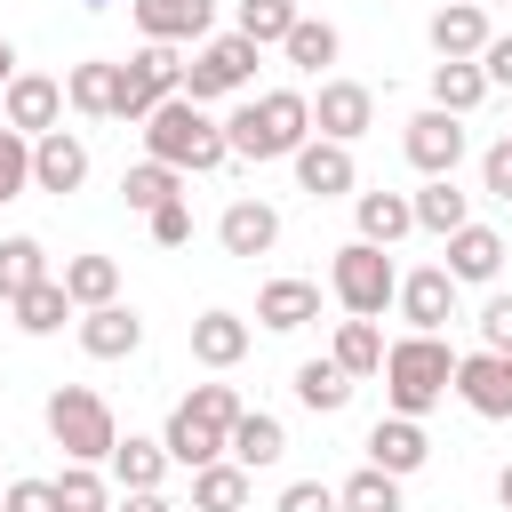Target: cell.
Segmentation results:
<instances>
[{"label":"cell","instance_id":"obj_1","mask_svg":"<svg viewBox=\"0 0 512 512\" xmlns=\"http://www.w3.org/2000/svg\"><path fill=\"white\" fill-rule=\"evenodd\" d=\"M232 160H296L312 144V96L304 88H264L224 120Z\"/></svg>","mask_w":512,"mask_h":512},{"label":"cell","instance_id":"obj_2","mask_svg":"<svg viewBox=\"0 0 512 512\" xmlns=\"http://www.w3.org/2000/svg\"><path fill=\"white\" fill-rule=\"evenodd\" d=\"M144 160H160V168H176V176H208V168L232 160V144H224V120H216L208 104L168 96V104L144 120Z\"/></svg>","mask_w":512,"mask_h":512},{"label":"cell","instance_id":"obj_3","mask_svg":"<svg viewBox=\"0 0 512 512\" xmlns=\"http://www.w3.org/2000/svg\"><path fill=\"white\" fill-rule=\"evenodd\" d=\"M456 392V352H448V336H400L392 352H384V408L392 416H432L440 400Z\"/></svg>","mask_w":512,"mask_h":512},{"label":"cell","instance_id":"obj_4","mask_svg":"<svg viewBox=\"0 0 512 512\" xmlns=\"http://www.w3.org/2000/svg\"><path fill=\"white\" fill-rule=\"evenodd\" d=\"M48 440H56L72 464H112L120 424H112L104 392H88V384H56V392H48Z\"/></svg>","mask_w":512,"mask_h":512},{"label":"cell","instance_id":"obj_5","mask_svg":"<svg viewBox=\"0 0 512 512\" xmlns=\"http://www.w3.org/2000/svg\"><path fill=\"white\" fill-rule=\"evenodd\" d=\"M328 288H336V304H344L352 320H376L384 304H400V272H392V256L368 248V240H344V248H336Z\"/></svg>","mask_w":512,"mask_h":512},{"label":"cell","instance_id":"obj_6","mask_svg":"<svg viewBox=\"0 0 512 512\" xmlns=\"http://www.w3.org/2000/svg\"><path fill=\"white\" fill-rule=\"evenodd\" d=\"M256 88V48L240 32H208L184 64V96L192 104H216V96H248Z\"/></svg>","mask_w":512,"mask_h":512},{"label":"cell","instance_id":"obj_7","mask_svg":"<svg viewBox=\"0 0 512 512\" xmlns=\"http://www.w3.org/2000/svg\"><path fill=\"white\" fill-rule=\"evenodd\" d=\"M168 96H184V64H176V48H160V40H144L128 64H120V112L112 120H128V128H144Z\"/></svg>","mask_w":512,"mask_h":512},{"label":"cell","instance_id":"obj_8","mask_svg":"<svg viewBox=\"0 0 512 512\" xmlns=\"http://www.w3.org/2000/svg\"><path fill=\"white\" fill-rule=\"evenodd\" d=\"M0 120L16 128V136H56L64 128V80H48V72H16L8 80V96H0Z\"/></svg>","mask_w":512,"mask_h":512},{"label":"cell","instance_id":"obj_9","mask_svg":"<svg viewBox=\"0 0 512 512\" xmlns=\"http://www.w3.org/2000/svg\"><path fill=\"white\" fill-rule=\"evenodd\" d=\"M400 152H408V168H416V176H456V160H464V120H456V112H440V104H424V112L408 120Z\"/></svg>","mask_w":512,"mask_h":512},{"label":"cell","instance_id":"obj_10","mask_svg":"<svg viewBox=\"0 0 512 512\" xmlns=\"http://www.w3.org/2000/svg\"><path fill=\"white\" fill-rule=\"evenodd\" d=\"M368 128H376V96H368L360 80H320V96H312V136L360 144Z\"/></svg>","mask_w":512,"mask_h":512},{"label":"cell","instance_id":"obj_11","mask_svg":"<svg viewBox=\"0 0 512 512\" xmlns=\"http://www.w3.org/2000/svg\"><path fill=\"white\" fill-rule=\"evenodd\" d=\"M400 320H408V336H440V328L456 320V272H448V264L400 272Z\"/></svg>","mask_w":512,"mask_h":512},{"label":"cell","instance_id":"obj_12","mask_svg":"<svg viewBox=\"0 0 512 512\" xmlns=\"http://www.w3.org/2000/svg\"><path fill=\"white\" fill-rule=\"evenodd\" d=\"M424 32H432V56H440V64H480V48L496 40V32H488V8H480V0H440Z\"/></svg>","mask_w":512,"mask_h":512},{"label":"cell","instance_id":"obj_13","mask_svg":"<svg viewBox=\"0 0 512 512\" xmlns=\"http://www.w3.org/2000/svg\"><path fill=\"white\" fill-rule=\"evenodd\" d=\"M136 8V32L144 40H160V48H200L208 40V24H216V0H128Z\"/></svg>","mask_w":512,"mask_h":512},{"label":"cell","instance_id":"obj_14","mask_svg":"<svg viewBox=\"0 0 512 512\" xmlns=\"http://www.w3.org/2000/svg\"><path fill=\"white\" fill-rule=\"evenodd\" d=\"M456 400L472 416H512V360L504 352H456Z\"/></svg>","mask_w":512,"mask_h":512},{"label":"cell","instance_id":"obj_15","mask_svg":"<svg viewBox=\"0 0 512 512\" xmlns=\"http://www.w3.org/2000/svg\"><path fill=\"white\" fill-rule=\"evenodd\" d=\"M88 184V144L72 136V128H56V136H40L32 144V192H80Z\"/></svg>","mask_w":512,"mask_h":512},{"label":"cell","instance_id":"obj_16","mask_svg":"<svg viewBox=\"0 0 512 512\" xmlns=\"http://www.w3.org/2000/svg\"><path fill=\"white\" fill-rule=\"evenodd\" d=\"M288 168H296V184H304L312 200H344V192L360 184V168H352V144H328V136H312V144H304Z\"/></svg>","mask_w":512,"mask_h":512},{"label":"cell","instance_id":"obj_17","mask_svg":"<svg viewBox=\"0 0 512 512\" xmlns=\"http://www.w3.org/2000/svg\"><path fill=\"white\" fill-rule=\"evenodd\" d=\"M216 240H224V256H272L280 208H272V200H232V208L216 216Z\"/></svg>","mask_w":512,"mask_h":512},{"label":"cell","instance_id":"obj_18","mask_svg":"<svg viewBox=\"0 0 512 512\" xmlns=\"http://www.w3.org/2000/svg\"><path fill=\"white\" fill-rule=\"evenodd\" d=\"M424 456H432V440H424V424H416V416H376V432H368V464H376V472L408 480Z\"/></svg>","mask_w":512,"mask_h":512},{"label":"cell","instance_id":"obj_19","mask_svg":"<svg viewBox=\"0 0 512 512\" xmlns=\"http://www.w3.org/2000/svg\"><path fill=\"white\" fill-rule=\"evenodd\" d=\"M504 256H512V248H504V232H496V224H464V232H448V256H440V264H448V272H456V288H464V280H496V272H504Z\"/></svg>","mask_w":512,"mask_h":512},{"label":"cell","instance_id":"obj_20","mask_svg":"<svg viewBox=\"0 0 512 512\" xmlns=\"http://www.w3.org/2000/svg\"><path fill=\"white\" fill-rule=\"evenodd\" d=\"M144 344V320L128 312V304H96V312H80V352L88 360H128Z\"/></svg>","mask_w":512,"mask_h":512},{"label":"cell","instance_id":"obj_21","mask_svg":"<svg viewBox=\"0 0 512 512\" xmlns=\"http://www.w3.org/2000/svg\"><path fill=\"white\" fill-rule=\"evenodd\" d=\"M224 456H232L240 472H272V464L288 456V424H280V416H264V408H248V416L232 424V440H224Z\"/></svg>","mask_w":512,"mask_h":512},{"label":"cell","instance_id":"obj_22","mask_svg":"<svg viewBox=\"0 0 512 512\" xmlns=\"http://www.w3.org/2000/svg\"><path fill=\"white\" fill-rule=\"evenodd\" d=\"M64 104L88 112V120H112V112H120V64H112V56L72 64V72H64Z\"/></svg>","mask_w":512,"mask_h":512},{"label":"cell","instance_id":"obj_23","mask_svg":"<svg viewBox=\"0 0 512 512\" xmlns=\"http://www.w3.org/2000/svg\"><path fill=\"white\" fill-rule=\"evenodd\" d=\"M352 216H360V240L368 248H392L416 232V200L408 192H352Z\"/></svg>","mask_w":512,"mask_h":512},{"label":"cell","instance_id":"obj_24","mask_svg":"<svg viewBox=\"0 0 512 512\" xmlns=\"http://www.w3.org/2000/svg\"><path fill=\"white\" fill-rule=\"evenodd\" d=\"M64 296L72 312H96V304H120V256H64Z\"/></svg>","mask_w":512,"mask_h":512},{"label":"cell","instance_id":"obj_25","mask_svg":"<svg viewBox=\"0 0 512 512\" xmlns=\"http://www.w3.org/2000/svg\"><path fill=\"white\" fill-rule=\"evenodd\" d=\"M192 360L200 368H240L248 360V320L240 312H200L192 320Z\"/></svg>","mask_w":512,"mask_h":512},{"label":"cell","instance_id":"obj_26","mask_svg":"<svg viewBox=\"0 0 512 512\" xmlns=\"http://www.w3.org/2000/svg\"><path fill=\"white\" fill-rule=\"evenodd\" d=\"M416 200V232H464L472 224V192H456V176H424V192H408Z\"/></svg>","mask_w":512,"mask_h":512},{"label":"cell","instance_id":"obj_27","mask_svg":"<svg viewBox=\"0 0 512 512\" xmlns=\"http://www.w3.org/2000/svg\"><path fill=\"white\" fill-rule=\"evenodd\" d=\"M256 320L288 336V328L320 320V288H312V280H264V288H256Z\"/></svg>","mask_w":512,"mask_h":512},{"label":"cell","instance_id":"obj_28","mask_svg":"<svg viewBox=\"0 0 512 512\" xmlns=\"http://www.w3.org/2000/svg\"><path fill=\"white\" fill-rule=\"evenodd\" d=\"M160 472H168V448H160V440L128 432V440L112 448V480H120V496H152V488H160Z\"/></svg>","mask_w":512,"mask_h":512},{"label":"cell","instance_id":"obj_29","mask_svg":"<svg viewBox=\"0 0 512 512\" xmlns=\"http://www.w3.org/2000/svg\"><path fill=\"white\" fill-rule=\"evenodd\" d=\"M40 280H56V272H48V248H40L32 232H8V240H0V304H16V296L40 288Z\"/></svg>","mask_w":512,"mask_h":512},{"label":"cell","instance_id":"obj_30","mask_svg":"<svg viewBox=\"0 0 512 512\" xmlns=\"http://www.w3.org/2000/svg\"><path fill=\"white\" fill-rule=\"evenodd\" d=\"M384 352H392V344H384V328H376V320H344L328 360H336V368L360 384V376H384Z\"/></svg>","mask_w":512,"mask_h":512},{"label":"cell","instance_id":"obj_31","mask_svg":"<svg viewBox=\"0 0 512 512\" xmlns=\"http://www.w3.org/2000/svg\"><path fill=\"white\" fill-rule=\"evenodd\" d=\"M288 384H296V400H304L312 416H336V408L352 400V376H344L336 360H296V376H288Z\"/></svg>","mask_w":512,"mask_h":512},{"label":"cell","instance_id":"obj_32","mask_svg":"<svg viewBox=\"0 0 512 512\" xmlns=\"http://www.w3.org/2000/svg\"><path fill=\"white\" fill-rule=\"evenodd\" d=\"M248 488H256V472H240V464L224 456V464L192 472V512H240V504H248Z\"/></svg>","mask_w":512,"mask_h":512},{"label":"cell","instance_id":"obj_33","mask_svg":"<svg viewBox=\"0 0 512 512\" xmlns=\"http://www.w3.org/2000/svg\"><path fill=\"white\" fill-rule=\"evenodd\" d=\"M296 0H240V16H232V32L248 40V48H280L288 32H296Z\"/></svg>","mask_w":512,"mask_h":512},{"label":"cell","instance_id":"obj_34","mask_svg":"<svg viewBox=\"0 0 512 512\" xmlns=\"http://www.w3.org/2000/svg\"><path fill=\"white\" fill-rule=\"evenodd\" d=\"M336 48H344V40H336V24H328V16H296V32L280 40V56H288L296 72H328V64H336Z\"/></svg>","mask_w":512,"mask_h":512},{"label":"cell","instance_id":"obj_35","mask_svg":"<svg viewBox=\"0 0 512 512\" xmlns=\"http://www.w3.org/2000/svg\"><path fill=\"white\" fill-rule=\"evenodd\" d=\"M120 200H128L136 216H152V208L184 200V176H176V168H160V160H136V168L120 176Z\"/></svg>","mask_w":512,"mask_h":512},{"label":"cell","instance_id":"obj_36","mask_svg":"<svg viewBox=\"0 0 512 512\" xmlns=\"http://www.w3.org/2000/svg\"><path fill=\"white\" fill-rule=\"evenodd\" d=\"M8 312H16V328H24V336H56V328L72 320V296H64V280H40V288H24Z\"/></svg>","mask_w":512,"mask_h":512},{"label":"cell","instance_id":"obj_37","mask_svg":"<svg viewBox=\"0 0 512 512\" xmlns=\"http://www.w3.org/2000/svg\"><path fill=\"white\" fill-rule=\"evenodd\" d=\"M480 96H488V72H480V64H432V104H440V112L464 120Z\"/></svg>","mask_w":512,"mask_h":512},{"label":"cell","instance_id":"obj_38","mask_svg":"<svg viewBox=\"0 0 512 512\" xmlns=\"http://www.w3.org/2000/svg\"><path fill=\"white\" fill-rule=\"evenodd\" d=\"M336 504H344V512H400V480L376 472V464H360V472L336 488Z\"/></svg>","mask_w":512,"mask_h":512},{"label":"cell","instance_id":"obj_39","mask_svg":"<svg viewBox=\"0 0 512 512\" xmlns=\"http://www.w3.org/2000/svg\"><path fill=\"white\" fill-rule=\"evenodd\" d=\"M56 504H64V512H112V488H104L96 464H64V472H56Z\"/></svg>","mask_w":512,"mask_h":512},{"label":"cell","instance_id":"obj_40","mask_svg":"<svg viewBox=\"0 0 512 512\" xmlns=\"http://www.w3.org/2000/svg\"><path fill=\"white\" fill-rule=\"evenodd\" d=\"M24 192H32V136L0 120V200H24Z\"/></svg>","mask_w":512,"mask_h":512},{"label":"cell","instance_id":"obj_41","mask_svg":"<svg viewBox=\"0 0 512 512\" xmlns=\"http://www.w3.org/2000/svg\"><path fill=\"white\" fill-rule=\"evenodd\" d=\"M480 352H504V360H512V288H496V296L480 304Z\"/></svg>","mask_w":512,"mask_h":512},{"label":"cell","instance_id":"obj_42","mask_svg":"<svg viewBox=\"0 0 512 512\" xmlns=\"http://www.w3.org/2000/svg\"><path fill=\"white\" fill-rule=\"evenodd\" d=\"M272 512H344V504H336V488H328V480H288Z\"/></svg>","mask_w":512,"mask_h":512},{"label":"cell","instance_id":"obj_43","mask_svg":"<svg viewBox=\"0 0 512 512\" xmlns=\"http://www.w3.org/2000/svg\"><path fill=\"white\" fill-rule=\"evenodd\" d=\"M480 192H488V200H512V136H496V144L480 152Z\"/></svg>","mask_w":512,"mask_h":512},{"label":"cell","instance_id":"obj_44","mask_svg":"<svg viewBox=\"0 0 512 512\" xmlns=\"http://www.w3.org/2000/svg\"><path fill=\"white\" fill-rule=\"evenodd\" d=\"M144 224H152L160 248H184V240H192V200H168V208H152Z\"/></svg>","mask_w":512,"mask_h":512},{"label":"cell","instance_id":"obj_45","mask_svg":"<svg viewBox=\"0 0 512 512\" xmlns=\"http://www.w3.org/2000/svg\"><path fill=\"white\" fill-rule=\"evenodd\" d=\"M0 512H64V504H56V480H8Z\"/></svg>","mask_w":512,"mask_h":512},{"label":"cell","instance_id":"obj_46","mask_svg":"<svg viewBox=\"0 0 512 512\" xmlns=\"http://www.w3.org/2000/svg\"><path fill=\"white\" fill-rule=\"evenodd\" d=\"M480 72H488V88H512V32H496L480 48Z\"/></svg>","mask_w":512,"mask_h":512},{"label":"cell","instance_id":"obj_47","mask_svg":"<svg viewBox=\"0 0 512 512\" xmlns=\"http://www.w3.org/2000/svg\"><path fill=\"white\" fill-rule=\"evenodd\" d=\"M112 512H176V504H168V496H160V488H152V496H120V504H112Z\"/></svg>","mask_w":512,"mask_h":512},{"label":"cell","instance_id":"obj_48","mask_svg":"<svg viewBox=\"0 0 512 512\" xmlns=\"http://www.w3.org/2000/svg\"><path fill=\"white\" fill-rule=\"evenodd\" d=\"M8 80H16V48L0 40V96H8Z\"/></svg>","mask_w":512,"mask_h":512},{"label":"cell","instance_id":"obj_49","mask_svg":"<svg viewBox=\"0 0 512 512\" xmlns=\"http://www.w3.org/2000/svg\"><path fill=\"white\" fill-rule=\"evenodd\" d=\"M496 504H504V512H512V464H504V472H496Z\"/></svg>","mask_w":512,"mask_h":512},{"label":"cell","instance_id":"obj_50","mask_svg":"<svg viewBox=\"0 0 512 512\" xmlns=\"http://www.w3.org/2000/svg\"><path fill=\"white\" fill-rule=\"evenodd\" d=\"M80 8H112V0H80Z\"/></svg>","mask_w":512,"mask_h":512},{"label":"cell","instance_id":"obj_51","mask_svg":"<svg viewBox=\"0 0 512 512\" xmlns=\"http://www.w3.org/2000/svg\"><path fill=\"white\" fill-rule=\"evenodd\" d=\"M0 496H8V488H0Z\"/></svg>","mask_w":512,"mask_h":512}]
</instances>
